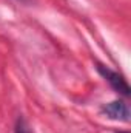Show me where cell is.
Here are the masks:
<instances>
[{
    "label": "cell",
    "mask_w": 131,
    "mask_h": 133,
    "mask_svg": "<svg viewBox=\"0 0 131 133\" xmlns=\"http://www.w3.org/2000/svg\"><path fill=\"white\" fill-rule=\"evenodd\" d=\"M97 71L110 82V85L117 91V93H122L123 96H130V85L127 84V81L123 79V76H120L119 73L106 68L103 65H97Z\"/></svg>",
    "instance_id": "6da1fadb"
},
{
    "label": "cell",
    "mask_w": 131,
    "mask_h": 133,
    "mask_svg": "<svg viewBox=\"0 0 131 133\" xmlns=\"http://www.w3.org/2000/svg\"><path fill=\"white\" fill-rule=\"evenodd\" d=\"M102 111L108 118H111L114 121H123V122L130 121V108H128V105L123 101L110 102V104H106V105L102 107Z\"/></svg>",
    "instance_id": "7a4b0ae2"
},
{
    "label": "cell",
    "mask_w": 131,
    "mask_h": 133,
    "mask_svg": "<svg viewBox=\"0 0 131 133\" xmlns=\"http://www.w3.org/2000/svg\"><path fill=\"white\" fill-rule=\"evenodd\" d=\"M16 133H30V129H28V125H26L23 118H19L17 125H16Z\"/></svg>",
    "instance_id": "3957f363"
},
{
    "label": "cell",
    "mask_w": 131,
    "mask_h": 133,
    "mask_svg": "<svg viewBox=\"0 0 131 133\" xmlns=\"http://www.w3.org/2000/svg\"><path fill=\"white\" fill-rule=\"evenodd\" d=\"M22 2H28V0H22Z\"/></svg>",
    "instance_id": "277c9868"
}]
</instances>
